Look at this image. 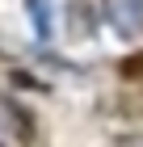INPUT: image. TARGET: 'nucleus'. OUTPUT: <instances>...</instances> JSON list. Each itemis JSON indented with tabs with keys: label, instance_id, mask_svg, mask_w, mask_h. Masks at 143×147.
<instances>
[{
	"label": "nucleus",
	"instance_id": "f257e3e1",
	"mask_svg": "<svg viewBox=\"0 0 143 147\" xmlns=\"http://www.w3.org/2000/svg\"><path fill=\"white\" fill-rule=\"evenodd\" d=\"M105 21L114 25V34L139 38L143 34V0H105Z\"/></svg>",
	"mask_w": 143,
	"mask_h": 147
},
{
	"label": "nucleus",
	"instance_id": "f03ea898",
	"mask_svg": "<svg viewBox=\"0 0 143 147\" xmlns=\"http://www.w3.org/2000/svg\"><path fill=\"white\" fill-rule=\"evenodd\" d=\"M25 4H30V17H34V34H38V38H51V34H55L51 0H25Z\"/></svg>",
	"mask_w": 143,
	"mask_h": 147
}]
</instances>
